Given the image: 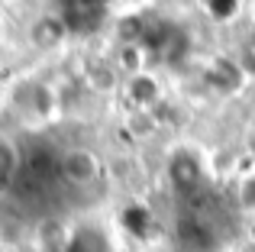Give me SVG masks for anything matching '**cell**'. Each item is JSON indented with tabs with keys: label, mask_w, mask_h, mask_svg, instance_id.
<instances>
[{
	"label": "cell",
	"mask_w": 255,
	"mask_h": 252,
	"mask_svg": "<svg viewBox=\"0 0 255 252\" xmlns=\"http://www.w3.org/2000/svg\"><path fill=\"white\" fill-rule=\"evenodd\" d=\"M165 175H168L171 188L178 191V197H187L194 191L207 188V158L194 145H178L168 155Z\"/></svg>",
	"instance_id": "cell-1"
},
{
	"label": "cell",
	"mask_w": 255,
	"mask_h": 252,
	"mask_svg": "<svg viewBox=\"0 0 255 252\" xmlns=\"http://www.w3.org/2000/svg\"><path fill=\"white\" fill-rule=\"evenodd\" d=\"M58 175L68 184H75V188H91V184H97L100 175H104V162H100V155L94 149L75 145V149H68L58 158Z\"/></svg>",
	"instance_id": "cell-2"
},
{
	"label": "cell",
	"mask_w": 255,
	"mask_h": 252,
	"mask_svg": "<svg viewBox=\"0 0 255 252\" xmlns=\"http://www.w3.org/2000/svg\"><path fill=\"white\" fill-rule=\"evenodd\" d=\"M174 243L181 252H217V227L210 217H197V214H184L174 223Z\"/></svg>",
	"instance_id": "cell-3"
},
{
	"label": "cell",
	"mask_w": 255,
	"mask_h": 252,
	"mask_svg": "<svg viewBox=\"0 0 255 252\" xmlns=\"http://www.w3.org/2000/svg\"><path fill=\"white\" fill-rule=\"evenodd\" d=\"M68 32H71V26H68L65 16H58V13H42V16H36L29 23L26 39H29V45L39 49V52H55L58 45H65Z\"/></svg>",
	"instance_id": "cell-4"
},
{
	"label": "cell",
	"mask_w": 255,
	"mask_h": 252,
	"mask_svg": "<svg viewBox=\"0 0 255 252\" xmlns=\"http://www.w3.org/2000/svg\"><path fill=\"white\" fill-rule=\"evenodd\" d=\"M126 104H129V110L155 114V107H162V84H158V78L149 75V71L129 75L126 78Z\"/></svg>",
	"instance_id": "cell-5"
},
{
	"label": "cell",
	"mask_w": 255,
	"mask_h": 252,
	"mask_svg": "<svg viewBox=\"0 0 255 252\" xmlns=\"http://www.w3.org/2000/svg\"><path fill=\"white\" fill-rule=\"evenodd\" d=\"M81 78H84V84L91 91H97V94H110V91L120 84V68H117V62H113V58L94 52V55H84Z\"/></svg>",
	"instance_id": "cell-6"
},
{
	"label": "cell",
	"mask_w": 255,
	"mask_h": 252,
	"mask_svg": "<svg viewBox=\"0 0 255 252\" xmlns=\"http://www.w3.org/2000/svg\"><path fill=\"white\" fill-rule=\"evenodd\" d=\"M243 81H246V75H243V68H239L236 58L220 55L204 68V84L210 91H217V94H233V91L243 88Z\"/></svg>",
	"instance_id": "cell-7"
},
{
	"label": "cell",
	"mask_w": 255,
	"mask_h": 252,
	"mask_svg": "<svg viewBox=\"0 0 255 252\" xmlns=\"http://www.w3.org/2000/svg\"><path fill=\"white\" fill-rule=\"evenodd\" d=\"M19 94H26V101H16V104L29 117H49L52 110H55V97H52V91L45 88V84H39V81H26L23 88H19Z\"/></svg>",
	"instance_id": "cell-8"
},
{
	"label": "cell",
	"mask_w": 255,
	"mask_h": 252,
	"mask_svg": "<svg viewBox=\"0 0 255 252\" xmlns=\"http://www.w3.org/2000/svg\"><path fill=\"white\" fill-rule=\"evenodd\" d=\"M19 168H23L19 149L10 139H0V194H3V191H13V184H16V178H19Z\"/></svg>",
	"instance_id": "cell-9"
},
{
	"label": "cell",
	"mask_w": 255,
	"mask_h": 252,
	"mask_svg": "<svg viewBox=\"0 0 255 252\" xmlns=\"http://www.w3.org/2000/svg\"><path fill=\"white\" fill-rule=\"evenodd\" d=\"M65 252H110V243L104 240L97 227H84L65 243Z\"/></svg>",
	"instance_id": "cell-10"
},
{
	"label": "cell",
	"mask_w": 255,
	"mask_h": 252,
	"mask_svg": "<svg viewBox=\"0 0 255 252\" xmlns=\"http://www.w3.org/2000/svg\"><path fill=\"white\" fill-rule=\"evenodd\" d=\"M142 58H145V49L142 45H120L117 49V68H120V75H139V71H145L142 68Z\"/></svg>",
	"instance_id": "cell-11"
},
{
	"label": "cell",
	"mask_w": 255,
	"mask_h": 252,
	"mask_svg": "<svg viewBox=\"0 0 255 252\" xmlns=\"http://www.w3.org/2000/svg\"><path fill=\"white\" fill-rule=\"evenodd\" d=\"M155 126H158L155 114H145V110H132L129 120H126V129H129L132 139H149L155 132Z\"/></svg>",
	"instance_id": "cell-12"
},
{
	"label": "cell",
	"mask_w": 255,
	"mask_h": 252,
	"mask_svg": "<svg viewBox=\"0 0 255 252\" xmlns=\"http://www.w3.org/2000/svg\"><path fill=\"white\" fill-rule=\"evenodd\" d=\"M236 62H239V68H243V75L255 81V29L249 32V36H243L239 52H236Z\"/></svg>",
	"instance_id": "cell-13"
},
{
	"label": "cell",
	"mask_w": 255,
	"mask_h": 252,
	"mask_svg": "<svg viewBox=\"0 0 255 252\" xmlns=\"http://www.w3.org/2000/svg\"><path fill=\"white\" fill-rule=\"evenodd\" d=\"M239 201H243V207L255 210V175H249L243 181V188H239Z\"/></svg>",
	"instance_id": "cell-14"
},
{
	"label": "cell",
	"mask_w": 255,
	"mask_h": 252,
	"mask_svg": "<svg viewBox=\"0 0 255 252\" xmlns=\"http://www.w3.org/2000/svg\"><path fill=\"white\" fill-rule=\"evenodd\" d=\"M252 16H255V0H252Z\"/></svg>",
	"instance_id": "cell-15"
}]
</instances>
